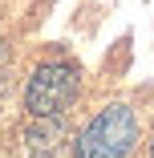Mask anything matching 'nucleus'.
Returning a JSON list of instances; mask_svg holds the SVG:
<instances>
[{
	"instance_id": "f257e3e1",
	"label": "nucleus",
	"mask_w": 154,
	"mask_h": 158,
	"mask_svg": "<svg viewBox=\"0 0 154 158\" xmlns=\"http://www.w3.org/2000/svg\"><path fill=\"white\" fill-rule=\"evenodd\" d=\"M138 142V118L130 106H106L73 142V158H126Z\"/></svg>"
},
{
	"instance_id": "20e7f679",
	"label": "nucleus",
	"mask_w": 154,
	"mask_h": 158,
	"mask_svg": "<svg viewBox=\"0 0 154 158\" xmlns=\"http://www.w3.org/2000/svg\"><path fill=\"white\" fill-rule=\"evenodd\" d=\"M150 158H154V142H150Z\"/></svg>"
},
{
	"instance_id": "7ed1b4c3",
	"label": "nucleus",
	"mask_w": 154,
	"mask_h": 158,
	"mask_svg": "<svg viewBox=\"0 0 154 158\" xmlns=\"http://www.w3.org/2000/svg\"><path fill=\"white\" fill-rule=\"evenodd\" d=\"M24 142L33 154H53L65 142V126H61V118H33V126L24 130Z\"/></svg>"
},
{
	"instance_id": "f03ea898",
	"label": "nucleus",
	"mask_w": 154,
	"mask_h": 158,
	"mask_svg": "<svg viewBox=\"0 0 154 158\" xmlns=\"http://www.w3.org/2000/svg\"><path fill=\"white\" fill-rule=\"evenodd\" d=\"M81 89V77L73 65L65 61H53V65H41L24 85V110L33 118H57Z\"/></svg>"
}]
</instances>
